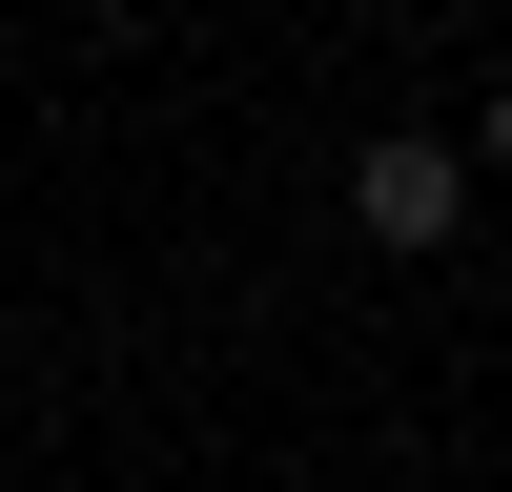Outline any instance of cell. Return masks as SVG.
<instances>
[{"instance_id": "cell-1", "label": "cell", "mask_w": 512, "mask_h": 492, "mask_svg": "<svg viewBox=\"0 0 512 492\" xmlns=\"http://www.w3.org/2000/svg\"><path fill=\"white\" fill-rule=\"evenodd\" d=\"M349 226H369V246H410V267H431V246H451V226H472V164H451V144H431V123H390V144H369V164H349Z\"/></svg>"}, {"instance_id": "cell-2", "label": "cell", "mask_w": 512, "mask_h": 492, "mask_svg": "<svg viewBox=\"0 0 512 492\" xmlns=\"http://www.w3.org/2000/svg\"><path fill=\"white\" fill-rule=\"evenodd\" d=\"M472 144H492V164H512V103H492V123H472Z\"/></svg>"}, {"instance_id": "cell-3", "label": "cell", "mask_w": 512, "mask_h": 492, "mask_svg": "<svg viewBox=\"0 0 512 492\" xmlns=\"http://www.w3.org/2000/svg\"><path fill=\"white\" fill-rule=\"evenodd\" d=\"M82 21H123V0H82Z\"/></svg>"}]
</instances>
